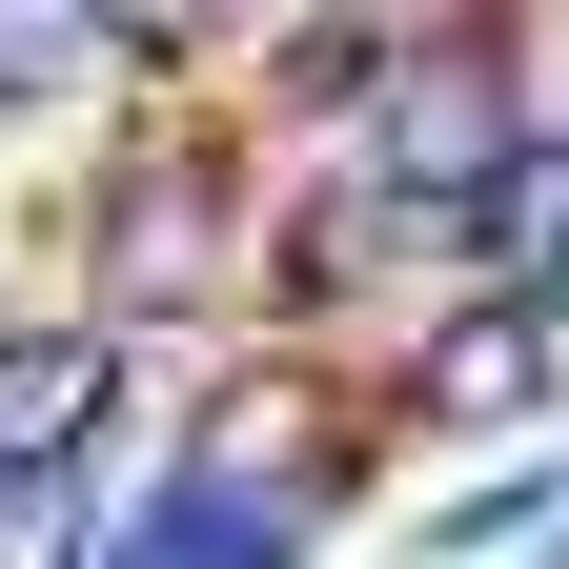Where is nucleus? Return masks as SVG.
Masks as SVG:
<instances>
[{
	"label": "nucleus",
	"mask_w": 569,
	"mask_h": 569,
	"mask_svg": "<svg viewBox=\"0 0 569 569\" xmlns=\"http://www.w3.org/2000/svg\"><path fill=\"white\" fill-rule=\"evenodd\" d=\"M0 326H21V306H0Z\"/></svg>",
	"instance_id": "8"
},
{
	"label": "nucleus",
	"mask_w": 569,
	"mask_h": 569,
	"mask_svg": "<svg viewBox=\"0 0 569 569\" xmlns=\"http://www.w3.org/2000/svg\"><path fill=\"white\" fill-rule=\"evenodd\" d=\"M102 569H203V468H183V448H163V468L122 488V529H102Z\"/></svg>",
	"instance_id": "6"
},
{
	"label": "nucleus",
	"mask_w": 569,
	"mask_h": 569,
	"mask_svg": "<svg viewBox=\"0 0 569 569\" xmlns=\"http://www.w3.org/2000/svg\"><path fill=\"white\" fill-rule=\"evenodd\" d=\"M407 264H448V224H407L367 163H284V203L244 224V326L264 346H326V326L407 306Z\"/></svg>",
	"instance_id": "3"
},
{
	"label": "nucleus",
	"mask_w": 569,
	"mask_h": 569,
	"mask_svg": "<svg viewBox=\"0 0 569 569\" xmlns=\"http://www.w3.org/2000/svg\"><path fill=\"white\" fill-rule=\"evenodd\" d=\"M203 306H244V142L142 122L82 163V326L102 346H183Z\"/></svg>",
	"instance_id": "1"
},
{
	"label": "nucleus",
	"mask_w": 569,
	"mask_h": 569,
	"mask_svg": "<svg viewBox=\"0 0 569 569\" xmlns=\"http://www.w3.org/2000/svg\"><path fill=\"white\" fill-rule=\"evenodd\" d=\"M549 387H569V306L549 284H448V306H407L387 367H367V407L427 427V448H509Z\"/></svg>",
	"instance_id": "4"
},
{
	"label": "nucleus",
	"mask_w": 569,
	"mask_h": 569,
	"mask_svg": "<svg viewBox=\"0 0 569 569\" xmlns=\"http://www.w3.org/2000/svg\"><path fill=\"white\" fill-rule=\"evenodd\" d=\"M82 82H102V21H41V0H21V21H0V122H41Z\"/></svg>",
	"instance_id": "5"
},
{
	"label": "nucleus",
	"mask_w": 569,
	"mask_h": 569,
	"mask_svg": "<svg viewBox=\"0 0 569 569\" xmlns=\"http://www.w3.org/2000/svg\"><path fill=\"white\" fill-rule=\"evenodd\" d=\"M529 529H549V468H488L468 509H427V549H529Z\"/></svg>",
	"instance_id": "7"
},
{
	"label": "nucleus",
	"mask_w": 569,
	"mask_h": 569,
	"mask_svg": "<svg viewBox=\"0 0 569 569\" xmlns=\"http://www.w3.org/2000/svg\"><path fill=\"white\" fill-rule=\"evenodd\" d=\"M549 142V102H529V41L509 21H407V61H387V102L326 142V163H367L407 224H448V264H468V203L509 183Z\"/></svg>",
	"instance_id": "2"
}]
</instances>
